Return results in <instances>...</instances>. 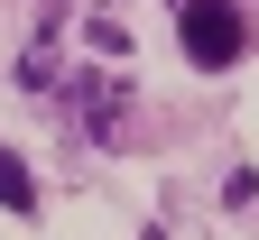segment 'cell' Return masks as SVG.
<instances>
[{
	"label": "cell",
	"instance_id": "obj_1",
	"mask_svg": "<svg viewBox=\"0 0 259 240\" xmlns=\"http://www.w3.org/2000/svg\"><path fill=\"white\" fill-rule=\"evenodd\" d=\"M185 56L194 65H204V74H232V65L250 56V28H241V10H232V0H185Z\"/></svg>",
	"mask_w": 259,
	"mask_h": 240
},
{
	"label": "cell",
	"instance_id": "obj_2",
	"mask_svg": "<svg viewBox=\"0 0 259 240\" xmlns=\"http://www.w3.org/2000/svg\"><path fill=\"white\" fill-rule=\"evenodd\" d=\"M0 203H10V213H37V185H28V166L0 148Z\"/></svg>",
	"mask_w": 259,
	"mask_h": 240
},
{
	"label": "cell",
	"instance_id": "obj_3",
	"mask_svg": "<svg viewBox=\"0 0 259 240\" xmlns=\"http://www.w3.org/2000/svg\"><path fill=\"white\" fill-rule=\"evenodd\" d=\"M222 203H232V213H241V203H259V176H250V166H232V176H222Z\"/></svg>",
	"mask_w": 259,
	"mask_h": 240
}]
</instances>
